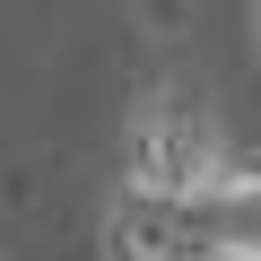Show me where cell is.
<instances>
[{
    "mask_svg": "<svg viewBox=\"0 0 261 261\" xmlns=\"http://www.w3.org/2000/svg\"><path fill=\"white\" fill-rule=\"evenodd\" d=\"M200 261H261V166H226L200 200Z\"/></svg>",
    "mask_w": 261,
    "mask_h": 261,
    "instance_id": "obj_2",
    "label": "cell"
},
{
    "mask_svg": "<svg viewBox=\"0 0 261 261\" xmlns=\"http://www.w3.org/2000/svg\"><path fill=\"white\" fill-rule=\"evenodd\" d=\"M0 261H9V252H0Z\"/></svg>",
    "mask_w": 261,
    "mask_h": 261,
    "instance_id": "obj_4",
    "label": "cell"
},
{
    "mask_svg": "<svg viewBox=\"0 0 261 261\" xmlns=\"http://www.w3.org/2000/svg\"><path fill=\"white\" fill-rule=\"evenodd\" d=\"M252 61H261V0H252Z\"/></svg>",
    "mask_w": 261,
    "mask_h": 261,
    "instance_id": "obj_3",
    "label": "cell"
},
{
    "mask_svg": "<svg viewBox=\"0 0 261 261\" xmlns=\"http://www.w3.org/2000/svg\"><path fill=\"white\" fill-rule=\"evenodd\" d=\"M226 174L218 140H209V122L183 105V96H148L140 122H130V192H166V200H209Z\"/></svg>",
    "mask_w": 261,
    "mask_h": 261,
    "instance_id": "obj_1",
    "label": "cell"
}]
</instances>
